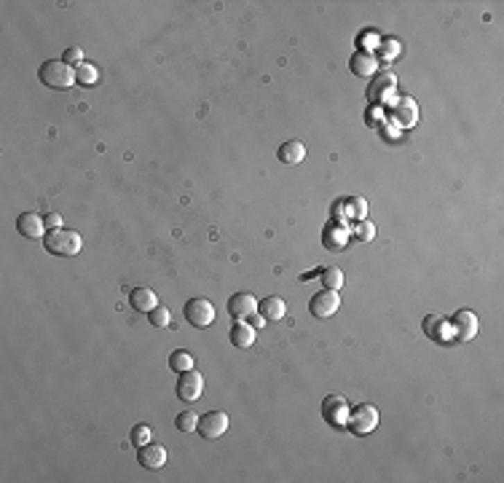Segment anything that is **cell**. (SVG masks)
Returning <instances> with one entry per match:
<instances>
[{"instance_id":"6da1fadb","label":"cell","mask_w":504,"mask_h":483,"mask_svg":"<svg viewBox=\"0 0 504 483\" xmlns=\"http://www.w3.org/2000/svg\"><path fill=\"white\" fill-rule=\"evenodd\" d=\"M43 244L51 255H60V258H73L83 250V239L78 231H70V228H54L43 237Z\"/></svg>"},{"instance_id":"7a4b0ae2","label":"cell","mask_w":504,"mask_h":483,"mask_svg":"<svg viewBox=\"0 0 504 483\" xmlns=\"http://www.w3.org/2000/svg\"><path fill=\"white\" fill-rule=\"evenodd\" d=\"M38 73H41L43 86H49V89H70L73 83H78V78H76V67L67 65L64 60L43 62Z\"/></svg>"},{"instance_id":"3957f363","label":"cell","mask_w":504,"mask_h":483,"mask_svg":"<svg viewBox=\"0 0 504 483\" xmlns=\"http://www.w3.org/2000/svg\"><path fill=\"white\" fill-rule=\"evenodd\" d=\"M346 427H349L354 435H370V432L379 427V411H376V405L363 402V405H357L354 411H349Z\"/></svg>"},{"instance_id":"277c9868","label":"cell","mask_w":504,"mask_h":483,"mask_svg":"<svg viewBox=\"0 0 504 483\" xmlns=\"http://www.w3.org/2000/svg\"><path fill=\"white\" fill-rule=\"evenodd\" d=\"M185 320L191 322L193 328H209L215 322V306L207 298H191L185 303Z\"/></svg>"},{"instance_id":"5b68a950","label":"cell","mask_w":504,"mask_h":483,"mask_svg":"<svg viewBox=\"0 0 504 483\" xmlns=\"http://www.w3.org/2000/svg\"><path fill=\"white\" fill-rule=\"evenodd\" d=\"M341 309V296H338V290H320L311 301H309V312L314 314V317H320V320H327V317H333L336 312Z\"/></svg>"},{"instance_id":"8992f818","label":"cell","mask_w":504,"mask_h":483,"mask_svg":"<svg viewBox=\"0 0 504 483\" xmlns=\"http://www.w3.org/2000/svg\"><path fill=\"white\" fill-rule=\"evenodd\" d=\"M349 402H346V398L343 395H327L322 402V416L324 422L330 424V427H346V419H349Z\"/></svg>"},{"instance_id":"52a82bcc","label":"cell","mask_w":504,"mask_h":483,"mask_svg":"<svg viewBox=\"0 0 504 483\" xmlns=\"http://www.w3.org/2000/svg\"><path fill=\"white\" fill-rule=\"evenodd\" d=\"M204 392V379L199 371H182L180 379H177V398L185 402H196Z\"/></svg>"},{"instance_id":"ba28073f","label":"cell","mask_w":504,"mask_h":483,"mask_svg":"<svg viewBox=\"0 0 504 483\" xmlns=\"http://www.w3.org/2000/svg\"><path fill=\"white\" fill-rule=\"evenodd\" d=\"M228 427H231V419L223 411H207L204 416H199V435L204 438H220L228 432Z\"/></svg>"},{"instance_id":"9c48e42d","label":"cell","mask_w":504,"mask_h":483,"mask_svg":"<svg viewBox=\"0 0 504 483\" xmlns=\"http://www.w3.org/2000/svg\"><path fill=\"white\" fill-rule=\"evenodd\" d=\"M451 328H453V333H456L459 341H472V339L478 336V314L469 312V309H459V312L453 314Z\"/></svg>"},{"instance_id":"30bf717a","label":"cell","mask_w":504,"mask_h":483,"mask_svg":"<svg viewBox=\"0 0 504 483\" xmlns=\"http://www.w3.org/2000/svg\"><path fill=\"white\" fill-rule=\"evenodd\" d=\"M228 312L234 320H247L250 314L258 312V298L252 293H234L228 298Z\"/></svg>"},{"instance_id":"8fae6325","label":"cell","mask_w":504,"mask_h":483,"mask_svg":"<svg viewBox=\"0 0 504 483\" xmlns=\"http://www.w3.org/2000/svg\"><path fill=\"white\" fill-rule=\"evenodd\" d=\"M43 228H46V221H43L38 212H21L19 218H17V231H19L24 239H43L46 237Z\"/></svg>"},{"instance_id":"7c38bea8","label":"cell","mask_w":504,"mask_h":483,"mask_svg":"<svg viewBox=\"0 0 504 483\" xmlns=\"http://www.w3.org/2000/svg\"><path fill=\"white\" fill-rule=\"evenodd\" d=\"M137 459H140V464L145 470H162L164 464H166V459H169V451L164 446H159V443H148V446L140 448V457Z\"/></svg>"},{"instance_id":"4fadbf2b","label":"cell","mask_w":504,"mask_h":483,"mask_svg":"<svg viewBox=\"0 0 504 483\" xmlns=\"http://www.w3.org/2000/svg\"><path fill=\"white\" fill-rule=\"evenodd\" d=\"M255 333H258V330H255L250 322L236 320L234 325H231L228 339H231V344H234L236 349H252V344H255Z\"/></svg>"},{"instance_id":"5bb4252c","label":"cell","mask_w":504,"mask_h":483,"mask_svg":"<svg viewBox=\"0 0 504 483\" xmlns=\"http://www.w3.org/2000/svg\"><path fill=\"white\" fill-rule=\"evenodd\" d=\"M129 306L134 309V312H153L156 306H159V298H156V293L150 290V287H134L132 293H129Z\"/></svg>"},{"instance_id":"9a60e30c","label":"cell","mask_w":504,"mask_h":483,"mask_svg":"<svg viewBox=\"0 0 504 483\" xmlns=\"http://www.w3.org/2000/svg\"><path fill=\"white\" fill-rule=\"evenodd\" d=\"M258 312H261L268 322H279L284 314H287V303H284V298H279V296H266L263 301H258Z\"/></svg>"},{"instance_id":"2e32d148","label":"cell","mask_w":504,"mask_h":483,"mask_svg":"<svg viewBox=\"0 0 504 483\" xmlns=\"http://www.w3.org/2000/svg\"><path fill=\"white\" fill-rule=\"evenodd\" d=\"M349 67H351L354 76L367 78V76H373V73L379 70V60H376V54H370V51H357V54L351 57V62H349Z\"/></svg>"},{"instance_id":"e0dca14e","label":"cell","mask_w":504,"mask_h":483,"mask_svg":"<svg viewBox=\"0 0 504 483\" xmlns=\"http://www.w3.org/2000/svg\"><path fill=\"white\" fill-rule=\"evenodd\" d=\"M277 156H279L282 164H301V161L306 159V145L298 140H287L282 148L277 151Z\"/></svg>"},{"instance_id":"ac0fdd59","label":"cell","mask_w":504,"mask_h":483,"mask_svg":"<svg viewBox=\"0 0 504 483\" xmlns=\"http://www.w3.org/2000/svg\"><path fill=\"white\" fill-rule=\"evenodd\" d=\"M169 368H172V371H177V373L191 371V368H193V355H191V352H185V349H175V352L169 355Z\"/></svg>"},{"instance_id":"d6986e66","label":"cell","mask_w":504,"mask_h":483,"mask_svg":"<svg viewBox=\"0 0 504 483\" xmlns=\"http://www.w3.org/2000/svg\"><path fill=\"white\" fill-rule=\"evenodd\" d=\"M76 78L81 86H94L97 78H100V70H97V65H92V62H83L76 67Z\"/></svg>"},{"instance_id":"ffe728a7","label":"cell","mask_w":504,"mask_h":483,"mask_svg":"<svg viewBox=\"0 0 504 483\" xmlns=\"http://www.w3.org/2000/svg\"><path fill=\"white\" fill-rule=\"evenodd\" d=\"M322 285L327 290H341L343 287V271L338 266H330L322 271Z\"/></svg>"},{"instance_id":"44dd1931","label":"cell","mask_w":504,"mask_h":483,"mask_svg":"<svg viewBox=\"0 0 504 483\" xmlns=\"http://www.w3.org/2000/svg\"><path fill=\"white\" fill-rule=\"evenodd\" d=\"M175 427H177L180 432H193V430H199V414L182 411V414H177V419H175Z\"/></svg>"},{"instance_id":"7402d4cb","label":"cell","mask_w":504,"mask_h":483,"mask_svg":"<svg viewBox=\"0 0 504 483\" xmlns=\"http://www.w3.org/2000/svg\"><path fill=\"white\" fill-rule=\"evenodd\" d=\"M148 320L153 328H169V322H172V312L166 309V306H156L153 312H148Z\"/></svg>"},{"instance_id":"603a6c76","label":"cell","mask_w":504,"mask_h":483,"mask_svg":"<svg viewBox=\"0 0 504 483\" xmlns=\"http://www.w3.org/2000/svg\"><path fill=\"white\" fill-rule=\"evenodd\" d=\"M351 234H354V237H357V239L360 242H373V237H376V226H373V223L370 221H357L354 223V228H351Z\"/></svg>"},{"instance_id":"cb8c5ba5","label":"cell","mask_w":504,"mask_h":483,"mask_svg":"<svg viewBox=\"0 0 504 483\" xmlns=\"http://www.w3.org/2000/svg\"><path fill=\"white\" fill-rule=\"evenodd\" d=\"M150 435H153V432H150V427H148V424H137V427L132 430V443H134L137 448H142V446H148V443H150Z\"/></svg>"},{"instance_id":"d4e9b609","label":"cell","mask_w":504,"mask_h":483,"mask_svg":"<svg viewBox=\"0 0 504 483\" xmlns=\"http://www.w3.org/2000/svg\"><path fill=\"white\" fill-rule=\"evenodd\" d=\"M64 62H67V65H76V67L83 65V49L81 46H70V49L64 51Z\"/></svg>"},{"instance_id":"484cf974","label":"cell","mask_w":504,"mask_h":483,"mask_svg":"<svg viewBox=\"0 0 504 483\" xmlns=\"http://www.w3.org/2000/svg\"><path fill=\"white\" fill-rule=\"evenodd\" d=\"M379 49H383V60H394V57H397V51H400L397 40H383Z\"/></svg>"},{"instance_id":"4316f807","label":"cell","mask_w":504,"mask_h":483,"mask_svg":"<svg viewBox=\"0 0 504 483\" xmlns=\"http://www.w3.org/2000/svg\"><path fill=\"white\" fill-rule=\"evenodd\" d=\"M43 221H46V226H49L51 231H54V228H62V215H60V212H49Z\"/></svg>"},{"instance_id":"83f0119b","label":"cell","mask_w":504,"mask_h":483,"mask_svg":"<svg viewBox=\"0 0 504 483\" xmlns=\"http://www.w3.org/2000/svg\"><path fill=\"white\" fill-rule=\"evenodd\" d=\"M247 320H250V325H252V328H255V330H258V328H263V325H266V317H263L261 312H255V314H250V317H247Z\"/></svg>"}]
</instances>
